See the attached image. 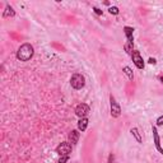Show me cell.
Listing matches in <instances>:
<instances>
[{
	"label": "cell",
	"mask_w": 163,
	"mask_h": 163,
	"mask_svg": "<svg viewBox=\"0 0 163 163\" xmlns=\"http://www.w3.org/2000/svg\"><path fill=\"white\" fill-rule=\"evenodd\" d=\"M33 52H34V50H33V46L31 43H23L17 51V57L20 61H28L32 59Z\"/></svg>",
	"instance_id": "cell-1"
},
{
	"label": "cell",
	"mask_w": 163,
	"mask_h": 163,
	"mask_svg": "<svg viewBox=\"0 0 163 163\" xmlns=\"http://www.w3.org/2000/svg\"><path fill=\"white\" fill-rule=\"evenodd\" d=\"M70 84H72V87L74 88V89H82L84 87V84H86V80H84V77L82 75V74H74L73 77H72V79H70Z\"/></svg>",
	"instance_id": "cell-2"
},
{
	"label": "cell",
	"mask_w": 163,
	"mask_h": 163,
	"mask_svg": "<svg viewBox=\"0 0 163 163\" xmlns=\"http://www.w3.org/2000/svg\"><path fill=\"white\" fill-rule=\"evenodd\" d=\"M56 153L59 154L60 157H63V156H70V153H72V144L69 143V142H64V143L59 144V145H57V148H56Z\"/></svg>",
	"instance_id": "cell-3"
},
{
	"label": "cell",
	"mask_w": 163,
	"mask_h": 163,
	"mask_svg": "<svg viewBox=\"0 0 163 163\" xmlns=\"http://www.w3.org/2000/svg\"><path fill=\"white\" fill-rule=\"evenodd\" d=\"M110 106H111V116L112 117H119L121 115V107H120V104L116 102L115 97H112V96H110Z\"/></svg>",
	"instance_id": "cell-4"
},
{
	"label": "cell",
	"mask_w": 163,
	"mask_h": 163,
	"mask_svg": "<svg viewBox=\"0 0 163 163\" xmlns=\"http://www.w3.org/2000/svg\"><path fill=\"white\" fill-rule=\"evenodd\" d=\"M89 113V106L87 103H80L75 108V115L78 116V117L83 119V117H87V115Z\"/></svg>",
	"instance_id": "cell-5"
},
{
	"label": "cell",
	"mask_w": 163,
	"mask_h": 163,
	"mask_svg": "<svg viewBox=\"0 0 163 163\" xmlns=\"http://www.w3.org/2000/svg\"><path fill=\"white\" fill-rule=\"evenodd\" d=\"M131 59H133V61L138 69H144V61H143V57L140 56V52L139 51H133Z\"/></svg>",
	"instance_id": "cell-6"
},
{
	"label": "cell",
	"mask_w": 163,
	"mask_h": 163,
	"mask_svg": "<svg viewBox=\"0 0 163 163\" xmlns=\"http://www.w3.org/2000/svg\"><path fill=\"white\" fill-rule=\"evenodd\" d=\"M152 131H153V139H154L156 148H157V150H158L161 154H163V148H162V145H161V139H159V135H158V131H157V126H153V127H152Z\"/></svg>",
	"instance_id": "cell-7"
},
{
	"label": "cell",
	"mask_w": 163,
	"mask_h": 163,
	"mask_svg": "<svg viewBox=\"0 0 163 163\" xmlns=\"http://www.w3.org/2000/svg\"><path fill=\"white\" fill-rule=\"evenodd\" d=\"M124 32H125V34H126L127 43L133 46V43H134V38H133V32H134V28H131V27H125V28H124Z\"/></svg>",
	"instance_id": "cell-8"
},
{
	"label": "cell",
	"mask_w": 163,
	"mask_h": 163,
	"mask_svg": "<svg viewBox=\"0 0 163 163\" xmlns=\"http://www.w3.org/2000/svg\"><path fill=\"white\" fill-rule=\"evenodd\" d=\"M79 136H80V133L78 130H72L70 134H69V140H70L72 144H77L79 140Z\"/></svg>",
	"instance_id": "cell-9"
},
{
	"label": "cell",
	"mask_w": 163,
	"mask_h": 163,
	"mask_svg": "<svg viewBox=\"0 0 163 163\" xmlns=\"http://www.w3.org/2000/svg\"><path fill=\"white\" fill-rule=\"evenodd\" d=\"M88 119L87 117H83V119H80L79 121H78V129L80 130V131H86V129H87V126H88Z\"/></svg>",
	"instance_id": "cell-10"
},
{
	"label": "cell",
	"mask_w": 163,
	"mask_h": 163,
	"mask_svg": "<svg viewBox=\"0 0 163 163\" xmlns=\"http://www.w3.org/2000/svg\"><path fill=\"white\" fill-rule=\"evenodd\" d=\"M4 18H8V17H14L15 15V11H14V9L11 8L10 5H7V8H5V11H4Z\"/></svg>",
	"instance_id": "cell-11"
},
{
	"label": "cell",
	"mask_w": 163,
	"mask_h": 163,
	"mask_svg": "<svg viewBox=\"0 0 163 163\" xmlns=\"http://www.w3.org/2000/svg\"><path fill=\"white\" fill-rule=\"evenodd\" d=\"M130 133H131L133 136L136 139V142H138V143H142V136H140V134H139V130L136 129V127H133V129L130 130Z\"/></svg>",
	"instance_id": "cell-12"
},
{
	"label": "cell",
	"mask_w": 163,
	"mask_h": 163,
	"mask_svg": "<svg viewBox=\"0 0 163 163\" xmlns=\"http://www.w3.org/2000/svg\"><path fill=\"white\" fill-rule=\"evenodd\" d=\"M124 73L127 75V78H129L130 80H133V79H134V74H133L131 69H130L129 66H125V68H124Z\"/></svg>",
	"instance_id": "cell-13"
},
{
	"label": "cell",
	"mask_w": 163,
	"mask_h": 163,
	"mask_svg": "<svg viewBox=\"0 0 163 163\" xmlns=\"http://www.w3.org/2000/svg\"><path fill=\"white\" fill-rule=\"evenodd\" d=\"M108 11H110L111 14H113V15H117L120 10H119V8H117V7H111V8L108 9Z\"/></svg>",
	"instance_id": "cell-14"
},
{
	"label": "cell",
	"mask_w": 163,
	"mask_h": 163,
	"mask_svg": "<svg viewBox=\"0 0 163 163\" xmlns=\"http://www.w3.org/2000/svg\"><path fill=\"white\" fill-rule=\"evenodd\" d=\"M68 159H69V156H63V157H60V159L57 163H66Z\"/></svg>",
	"instance_id": "cell-15"
},
{
	"label": "cell",
	"mask_w": 163,
	"mask_h": 163,
	"mask_svg": "<svg viewBox=\"0 0 163 163\" xmlns=\"http://www.w3.org/2000/svg\"><path fill=\"white\" fill-rule=\"evenodd\" d=\"M93 11H95V13H96L97 15H102V14H103V11H102L101 9H98V8H96V7H95V8H93Z\"/></svg>",
	"instance_id": "cell-16"
},
{
	"label": "cell",
	"mask_w": 163,
	"mask_h": 163,
	"mask_svg": "<svg viewBox=\"0 0 163 163\" xmlns=\"http://www.w3.org/2000/svg\"><path fill=\"white\" fill-rule=\"evenodd\" d=\"M162 125H163V116L158 117V120H157V126H162Z\"/></svg>",
	"instance_id": "cell-17"
},
{
	"label": "cell",
	"mask_w": 163,
	"mask_h": 163,
	"mask_svg": "<svg viewBox=\"0 0 163 163\" xmlns=\"http://www.w3.org/2000/svg\"><path fill=\"white\" fill-rule=\"evenodd\" d=\"M108 163H115V156L113 154L108 156Z\"/></svg>",
	"instance_id": "cell-18"
},
{
	"label": "cell",
	"mask_w": 163,
	"mask_h": 163,
	"mask_svg": "<svg viewBox=\"0 0 163 163\" xmlns=\"http://www.w3.org/2000/svg\"><path fill=\"white\" fill-rule=\"evenodd\" d=\"M148 63H149V64H153V65H154L157 61H156V59H153V57H150V59L148 60Z\"/></svg>",
	"instance_id": "cell-19"
}]
</instances>
